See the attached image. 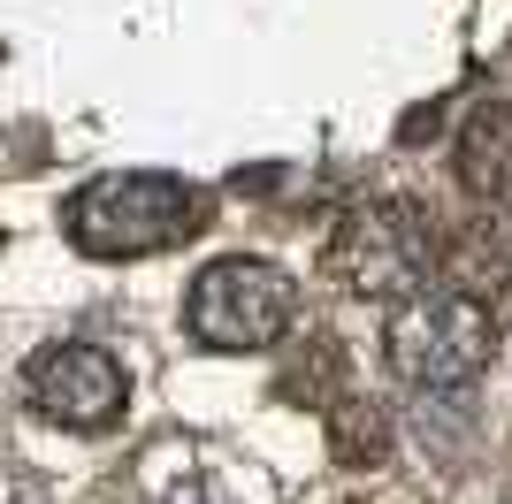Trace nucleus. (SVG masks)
<instances>
[{
    "label": "nucleus",
    "mask_w": 512,
    "mask_h": 504,
    "mask_svg": "<svg viewBox=\"0 0 512 504\" xmlns=\"http://www.w3.org/2000/svg\"><path fill=\"white\" fill-rule=\"evenodd\" d=\"M329 436H337V466H375L390 451V428H383V413H375L367 398H344Z\"/></svg>",
    "instance_id": "0eeeda50"
},
{
    "label": "nucleus",
    "mask_w": 512,
    "mask_h": 504,
    "mask_svg": "<svg viewBox=\"0 0 512 504\" xmlns=\"http://www.w3.org/2000/svg\"><path fill=\"white\" fill-rule=\"evenodd\" d=\"M299 314V283L276 268V260H207L184 298V329L207 344V352H268Z\"/></svg>",
    "instance_id": "7ed1b4c3"
},
{
    "label": "nucleus",
    "mask_w": 512,
    "mask_h": 504,
    "mask_svg": "<svg viewBox=\"0 0 512 504\" xmlns=\"http://www.w3.org/2000/svg\"><path fill=\"white\" fill-rule=\"evenodd\" d=\"M207 222V199H199L184 176L169 168H123V176H92V184L69 191L62 230L77 252L92 260H146V252H169Z\"/></svg>",
    "instance_id": "f257e3e1"
},
{
    "label": "nucleus",
    "mask_w": 512,
    "mask_h": 504,
    "mask_svg": "<svg viewBox=\"0 0 512 504\" xmlns=\"http://www.w3.org/2000/svg\"><path fill=\"white\" fill-rule=\"evenodd\" d=\"M490 336H497V321L474 291H459V283L413 291L390 314V367L413 390H467L482 375V359H490Z\"/></svg>",
    "instance_id": "f03ea898"
},
{
    "label": "nucleus",
    "mask_w": 512,
    "mask_h": 504,
    "mask_svg": "<svg viewBox=\"0 0 512 504\" xmlns=\"http://www.w3.org/2000/svg\"><path fill=\"white\" fill-rule=\"evenodd\" d=\"M459 161H467L474 191H505L512 184V123L505 115H474L467 138H459Z\"/></svg>",
    "instance_id": "423d86ee"
},
{
    "label": "nucleus",
    "mask_w": 512,
    "mask_h": 504,
    "mask_svg": "<svg viewBox=\"0 0 512 504\" xmlns=\"http://www.w3.org/2000/svg\"><path fill=\"white\" fill-rule=\"evenodd\" d=\"M428 260H436V214L413 199H383V207L352 214L337 237L344 283L367 298H413L428 283Z\"/></svg>",
    "instance_id": "39448f33"
},
{
    "label": "nucleus",
    "mask_w": 512,
    "mask_h": 504,
    "mask_svg": "<svg viewBox=\"0 0 512 504\" xmlns=\"http://www.w3.org/2000/svg\"><path fill=\"white\" fill-rule=\"evenodd\" d=\"M23 405L54 428H77V436H100L115 428L130 405V375L107 344H39L23 359Z\"/></svg>",
    "instance_id": "20e7f679"
}]
</instances>
